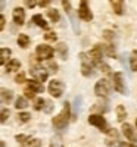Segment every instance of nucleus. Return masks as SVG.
Listing matches in <instances>:
<instances>
[{
	"mask_svg": "<svg viewBox=\"0 0 137 147\" xmlns=\"http://www.w3.org/2000/svg\"><path fill=\"white\" fill-rule=\"evenodd\" d=\"M33 22L37 24V25H39L40 28H43V30H49V25H47L46 19H43L40 15H34V16H33Z\"/></svg>",
	"mask_w": 137,
	"mask_h": 147,
	"instance_id": "obj_22",
	"label": "nucleus"
},
{
	"mask_svg": "<svg viewBox=\"0 0 137 147\" xmlns=\"http://www.w3.org/2000/svg\"><path fill=\"white\" fill-rule=\"evenodd\" d=\"M112 78H114V88L118 93H121V94H125L127 93V88H125V84H124L122 74L121 72H115L114 75H112Z\"/></svg>",
	"mask_w": 137,
	"mask_h": 147,
	"instance_id": "obj_10",
	"label": "nucleus"
},
{
	"mask_svg": "<svg viewBox=\"0 0 137 147\" xmlns=\"http://www.w3.org/2000/svg\"><path fill=\"white\" fill-rule=\"evenodd\" d=\"M78 16L83 19V21H92L93 19V13H92V10L89 7V5H87L85 0H83V2L80 3V7H78Z\"/></svg>",
	"mask_w": 137,
	"mask_h": 147,
	"instance_id": "obj_9",
	"label": "nucleus"
},
{
	"mask_svg": "<svg viewBox=\"0 0 137 147\" xmlns=\"http://www.w3.org/2000/svg\"><path fill=\"white\" fill-rule=\"evenodd\" d=\"M33 105H34V109H35V110H41V109H44L46 100H43L41 97H39V99H35V100L33 102Z\"/></svg>",
	"mask_w": 137,
	"mask_h": 147,
	"instance_id": "obj_29",
	"label": "nucleus"
},
{
	"mask_svg": "<svg viewBox=\"0 0 137 147\" xmlns=\"http://www.w3.org/2000/svg\"><path fill=\"white\" fill-rule=\"evenodd\" d=\"M136 125H137V119H136Z\"/></svg>",
	"mask_w": 137,
	"mask_h": 147,
	"instance_id": "obj_46",
	"label": "nucleus"
},
{
	"mask_svg": "<svg viewBox=\"0 0 137 147\" xmlns=\"http://www.w3.org/2000/svg\"><path fill=\"white\" fill-rule=\"evenodd\" d=\"M55 52L58 53V56H59L62 60L68 59V47H66L65 43H59V44L56 46V49H55Z\"/></svg>",
	"mask_w": 137,
	"mask_h": 147,
	"instance_id": "obj_14",
	"label": "nucleus"
},
{
	"mask_svg": "<svg viewBox=\"0 0 137 147\" xmlns=\"http://www.w3.org/2000/svg\"><path fill=\"white\" fill-rule=\"evenodd\" d=\"M81 105H83L81 97H77L75 102H74V118H75V116L81 112Z\"/></svg>",
	"mask_w": 137,
	"mask_h": 147,
	"instance_id": "obj_26",
	"label": "nucleus"
},
{
	"mask_svg": "<svg viewBox=\"0 0 137 147\" xmlns=\"http://www.w3.org/2000/svg\"><path fill=\"white\" fill-rule=\"evenodd\" d=\"M103 37H105V38L111 43V41H112V38H114V32H112V31H105V32H103Z\"/></svg>",
	"mask_w": 137,
	"mask_h": 147,
	"instance_id": "obj_39",
	"label": "nucleus"
},
{
	"mask_svg": "<svg viewBox=\"0 0 137 147\" xmlns=\"http://www.w3.org/2000/svg\"><path fill=\"white\" fill-rule=\"evenodd\" d=\"M53 110V103L52 102H46V105H44V112L46 113H50Z\"/></svg>",
	"mask_w": 137,
	"mask_h": 147,
	"instance_id": "obj_36",
	"label": "nucleus"
},
{
	"mask_svg": "<svg viewBox=\"0 0 137 147\" xmlns=\"http://www.w3.org/2000/svg\"><path fill=\"white\" fill-rule=\"evenodd\" d=\"M16 43H18V46H19V47L27 49V47L30 46V37H28V35H25V34H19V35H18Z\"/></svg>",
	"mask_w": 137,
	"mask_h": 147,
	"instance_id": "obj_19",
	"label": "nucleus"
},
{
	"mask_svg": "<svg viewBox=\"0 0 137 147\" xmlns=\"http://www.w3.org/2000/svg\"><path fill=\"white\" fill-rule=\"evenodd\" d=\"M12 13H14L12 18H14V22L16 24V25H22V24L25 22V10H24L22 7H15Z\"/></svg>",
	"mask_w": 137,
	"mask_h": 147,
	"instance_id": "obj_12",
	"label": "nucleus"
},
{
	"mask_svg": "<svg viewBox=\"0 0 137 147\" xmlns=\"http://www.w3.org/2000/svg\"><path fill=\"white\" fill-rule=\"evenodd\" d=\"M15 140H16L19 144H25L27 141H30V140H31V137H30V136H16V137H15Z\"/></svg>",
	"mask_w": 137,
	"mask_h": 147,
	"instance_id": "obj_31",
	"label": "nucleus"
},
{
	"mask_svg": "<svg viewBox=\"0 0 137 147\" xmlns=\"http://www.w3.org/2000/svg\"><path fill=\"white\" fill-rule=\"evenodd\" d=\"M122 132H124V136H125V138H128L133 143H137V134L130 124H127V122L122 124Z\"/></svg>",
	"mask_w": 137,
	"mask_h": 147,
	"instance_id": "obj_11",
	"label": "nucleus"
},
{
	"mask_svg": "<svg viewBox=\"0 0 137 147\" xmlns=\"http://www.w3.org/2000/svg\"><path fill=\"white\" fill-rule=\"evenodd\" d=\"M49 93H50L52 97H60L62 94H64L65 91V85L62 81L59 80H52L50 82H49Z\"/></svg>",
	"mask_w": 137,
	"mask_h": 147,
	"instance_id": "obj_6",
	"label": "nucleus"
},
{
	"mask_svg": "<svg viewBox=\"0 0 137 147\" xmlns=\"http://www.w3.org/2000/svg\"><path fill=\"white\" fill-rule=\"evenodd\" d=\"M119 147H137V144H119Z\"/></svg>",
	"mask_w": 137,
	"mask_h": 147,
	"instance_id": "obj_44",
	"label": "nucleus"
},
{
	"mask_svg": "<svg viewBox=\"0 0 137 147\" xmlns=\"http://www.w3.org/2000/svg\"><path fill=\"white\" fill-rule=\"evenodd\" d=\"M9 56H10V49L3 47L2 50H0V63H2V65H7L10 62Z\"/></svg>",
	"mask_w": 137,
	"mask_h": 147,
	"instance_id": "obj_18",
	"label": "nucleus"
},
{
	"mask_svg": "<svg viewBox=\"0 0 137 147\" xmlns=\"http://www.w3.org/2000/svg\"><path fill=\"white\" fill-rule=\"evenodd\" d=\"M5 24H6V22H5V16H3V15H0V30H3V28H5Z\"/></svg>",
	"mask_w": 137,
	"mask_h": 147,
	"instance_id": "obj_43",
	"label": "nucleus"
},
{
	"mask_svg": "<svg viewBox=\"0 0 137 147\" xmlns=\"http://www.w3.org/2000/svg\"><path fill=\"white\" fill-rule=\"evenodd\" d=\"M47 69L52 71V72H56L58 71V65L55 62H47Z\"/></svg>",
	"mask_w": 137,
	"mask_h": 147,
	"instance_id": "obj_38",
	"label": "nucleus"
},
{
	"mask_svg": "<svg viewBox=\"0 0 137 147\" xmlns=\"http://www.w3.org/2000/svg\"><path fill=\"white\" fill-rule=\"evenodd\" d=\"M92 110L93 112H99V113H105V112H108V103L105 102V99H102V100H99L96 105H93L92 106ZM97 113V115H99Z\"/></svg>",
	"mask_w": 137,
	"mask_h": 147,
	"instance_id": "obj_13",
	"label": "nucleus"
},
{
	"mask_svg": "<svg viewBox=\"0 0 137 147\" xmlns=\"http://www.w3.org/2000/svg\"><path fill=\"white\" fill-rule=\"evenodd\" d=\"M80 59H81V74H83V75L84 77L94 75V63H93L90 55L80 53Z\"/></svg>",
	"mask_w": 137,
	"mask_h": 147,
	"instance_id": "obj_3",
	"label": "nucleus"
},
{
	"mask_svg": "<svg viewBox=\"0 0 137 147\" xmlns=\"http://www.w3.org/2000/svg\"><path fill=\"white\" fill-rule=\"evenodd\" d=\"M50 147H62L60 138H59V137H55V138H52V141H50Z\"/></svg>",
	"mask_w": 137,
	"mask_h": 147,
	"instance_id": "obj_34",
	"label": "nucleus"
},
{
	"mask_svg": "<svg viewBox=\"0 0 137 147\" xmlns=\"http://www.w3.org/2000/svg\"><path fill=\"white\" fill-rule=\"evenodd\" d=\"M12 100H14V91L7 90V88H2V102L9 105L12 103Z\"/></svg>",
	"mask_w": 137,
	"mask_h": 147,
	"instance_id": "obj_17",
	"label": "nucleus"
},
{
	"mask_svg": "<svg viewBox=\"0 0 137 147\" xmlns=\"http://www.w3.org/2000/svg\"><path fill=\"white\" fill-rule=\"evenodd\" d=\"M7 118H9V110L5 109V107H2V118H0V121H2V122H6Z\"/></svg>",
	"mask_w": 137,
	"mask_h": 147,
	"instance_id": "obj_35",
	"label": "nucleus"
},
{
	"mask_svg": "<svg viewBox=\"0 0 137 147\" xmlns=\"http://www.w3.org/2000/svg\"><path fill=\"white\" fill-rule=\"evenodd\" d=\"M24 94H25V99H31L33 102L35 100V97H34V94H35V93H33V91H31L30 88H27V90H25V93H24Z\"/></svg>",
	"mask_w": 137,
	"mask_h": 147,
	"instance_id": "obj_37",
	"label": "nucleus"
},
{
	"mask_svg": "<svg viewBox=\"0 0 137 147\" xmlns=\"http://www.w3.org/2000/svg\"><path fill=\"white\" fill-rule=\"evenodd\" d=\"M103 52H105V55L109 56V57H115V47L112 46L111 43L106 44V46H103Z\"/></svg>",
	"mask_w": 137,
	"mask_h": 147,
	"instance_id": "obj_25",
	"label": "nucleus"
},
{
	"mask_svg": "<svg viewBox=\"0 0 137 147\" xmlns=\"http://www.w3.org/2000/svg\"><path fill=\"white\" fill-rule=\"evenodd\" d=\"M15 81H16L18 84H22V82H25V74H24V72H19L18 75L15 77Z\"/></svg>",
	"mask_w": 137,
	"mask_h": 147,
	"instance_id": "obj_33",
	"label": "nucleus"
},
{
	"mask_svg": "<svg viewBox=\"0 0 137 147\" xmlns=\"http://www.w3.org/2000/svg\"><path fill=\"white\" fill-rule=\"evenodd\" d=\"M28 88H30L33 93H43V91H44L43 84L39 82L37 80H30V81H28Z\"/></svg>",
	"mask_w": 137,
	"mask_h": 147,
	"instance_id": "obj_15",
	"label": "nucleus"
},
{
	"mask_svg": "<svg viewBox=\"0 0 137 147\" xmlns=\"http://www.w3.org/2000/svg\"><path fill=\"white\" fill-rule=\"evenodd\" d=\"M22 147H41V141L39 138H31L25 144H22Z\"/></svg>",
	"mask_w": 137,
	"mask_h": 147,
	"instance_id": "obj_28",
	"label": "nucleus"
},
{
	"mask_svg": "<svg viewBox=\"0 0 137 147\" xmlns=\"http://www.w3.org/2000/svg\"><path fill=\"white\" fill-rule=\"evenodd\" d=\"M130 68H131V71L137 72V50H133L131 52V56H130Z\"/></svg>",
	"mask_w": 137,
	"mask_h": 147,
	"instance_id": "obj_23",
	"label": "nucleus"
},
{
	"mask_svg": "<svg viewBox=\"0 0 137 147\" xmlns=\"http://www.w3.org/2000/svg\"><path fill=\"white\" fill-rule=\"evenodd\" d=\"M25 3H27L28 7H34V6H35V2H25Z\"/></svg>",
	"mask_w": 137,
	"mask_h": 147,
	"instance_id": "obj_45",
	"label": "nucleus"
},
{
	"mask_svg": "<svg viewBox=\"0 0 137 147\" xmlns=\"http://www.w3.org/2000/svg\"><path fill=\"white\" fill-rule=\"evenodd\" d=\"M100 69H103L106 74H112V72H111V69H109V66H108V65H105V63H102V65H100Z\"/></svg>",
	"mask_w": 137,
	"mask_h": 147,
	"instance_id": "obj_42",
	"label": "nucleus"
},
{
	"mask_svg": "<svg viewBox=\"0 0 137 147\" xmlns=\"http://www.w3.org/2000/svg\"><path fill=\"white\" fill-rule=\"evenodd\" d=\"M55 50L49 44H39L35 49V55L39 60H50Z\"/></svg>",
	"mask_w": 137,
	"mask_h": 147,
	"instance_id": "obj_5",
	"label": "nucleus"
},
{
	"mask_svg": "<svg viewBox=\"0 0 137 147\" xmlns=\"http://www.w3.org/2000/svg\"><path fill=\"white\" fill-rule=\"evenodd\" d=\"M15 106H16V109H25L28 106V102H27L25 97H18L16 102H15Z\"/></svg>",
	"mask_w": 137,
	"mask_h": 147,
	"instance_id": "obj_27",
	"label": "nucleus"
},
{
	"mask_svg": "<svg viewBox=\"0 0 137 147\" xmlns=\"http://www.w3.org/2000/svg\"><path fill=\"white\" fill-rule=\"evenodd\" d=\"M111 6H112V9H114V12L117 15H122V6H124L122 0H112Z\"/></svg>",
	"mask_w": 137,
	"mask_h": 147,
	"instance_id": "obj_20",
	"label": "nucleus"
},
{
	"mask_svg": "<svg viewBox=\"0 0 137 147\" xmlns=\"http://www.w3.org/2000/svg\"><path fill=\"white\" fill-rule=\"evenodd\" d=\"M47 16H49V19H50L52 22H58L59 18H60L58 9H49V10H47Z\"/></svg>",
	"mask_w": 137,
	"mask_h": 147,
	"instance_id": "obj_24",
	"label": "nucleus"
},
{
	"mask_svg": "<svg viewBox=\"0 0 137 147\" xmlns=\"http://www.w3.org/2000/svg\"><path fill=\"white\" fill-rule=\"evenodd\" d=\"M44 38H46L47 41H55V40H56V34H55L53 31H47L46 35H44Z\"/></svg>",
	"mask_w": 137,
	"mask_h": 147,
	"instance_id": "obj_32",
	"label": "nucleus"
},
{
	"mask_svg": "<svg viewBox=\"0 0 137 147\" xmlns=\"http://www.w3.org/2000/svg\"><path fill=\"white\" fill-rule=\"evenodd\" d=\"M62 6H64V9L68 12V13H71V2H66V0H64V2H62Z\"/></svg>",
	"mask_w": 137,
	"mask_h": 147,
	"instance_id": "obj_40",
	"label": "nucleus"
},
{
	"mask_svg": "<svg viewBox=\"0 0 137 147\" xmlns=\"http://www.w3.org/2000/svg\"><path fill=\"white\" fill-rule=\"evenodd\" d=\"M19 68H21V62L18 59H12L10 62L6 65V72L7 74H12V72H16V71H19Z\"/></svg>",
	"mask_w": 137,
	"mask_h": 147,
	"instance_id": "obj_16",
	"label": "nucleus"
},
{
	"mask_svg": "<svg viewBox=\"0 0 137 147\" xmlns=\"http://www.w3.org/2000/svg\"><path fill=\"white\" fill-rule=\"evenodd\" d=\"M103 55H105V52H103V46L102 44H96L90 50V57H92L94 65H102L103 63L102 62V56Z\"/></svg>",
	"mask_w": 137,
	"mask_h": 147,
	"instance_id": "obj_8",
	"label": "nucleus"
},
{
	"mask_svg": "<svg viewBox=\"0 0 137 147\" xmlns=\"http://www.w3.org/2000/svg\"><path fill=\"white\" fill-rule=\"evenodd\" d=\"M69 116H71V105H69L68 102H65L62 112L52 119L53 127H55L56 129H64V128L68 125V122H69Z\"/></svg>",
	"mask_w": 137,
	"mask_h": 147,
	"instance_id": "obj_1",
	"label": "nucleus"
},
{
	"mask_svg": "<svg viewBox=\"0 0 137 147\" xmlns=\"http://www.w3.org/2000/svg\"><path fill=\"white\" fill-rule=\"evenodd\" d=\"M50 5V2H49V0H41V2H39V6L40 7H46V6H49Z\"/></svg>",
	"mask_w": 137,
	"mask_h": 147,
	"instance_id": "obj_41",
	"label": "nucleus"
},
{
	"mask_svg": "<svg viewBox=\"0 0 137 147\" xmlns=\"http://www.w3.org/2000/svg\"><path fill=\"white\" fill-rule=\"evenodd\" d=\"M30 71H31V74L34 75V78L39 81V82H44L46 80H47V77H49V74H47V71L43 68V65L40 63V62H37L35 59H33L31 62H30Z\"/></svg>",
	"mask_w": 137,
	"mask_h": 147,
	"instance_id": "obj_2",
	"label": "nucleus"
},
{
	"mask_svg": "<svg viewBox=\"0 0 137 147\" xmlns=\"http://www.w3.org/2000/svg\"><path fill=\"white\" fill-rule=\"evenodd\" d=\"M109 90H111V87H109V82H108L106 80H99V81L96 82V85H94V94L99 96L100 99H105V97H108Z\"/></svg>",
	"mask_w": 137,
	"mask_h": 147,
	"instance_id": "obj_7",
	"label": "nucleus"
},
{
	"mask_svg": "<svg viewBox=\"0 0 137 147\" xmlns=\"http://www.w3.org/2000/svg\"><path fill=\"white\" fill-rule=\"evenodd\" d=\"M89 124L93 125V127H96L97 129H100V131L105 132V134L109 131V128H108V122H106V119H105L102 115H97V113L90 115V116H89Z\"/></svg>",
	"mask_w": 137,
	"mask_h": 147,
	"instance_id": "obj_4",
	"label": "nucleus"
},
{
	"mask_svg": "<svg viewBox=\"0 0 137 147\" xmlns=\"http://www.w3.org/2000/svg\"><path fill=\"white\" fill-rule=\"evenodd\" d=\"M16 118H18V121H21V122H28V121L31 119V115H30L28 112H19V113L16 115Z\"/></svg>",
	"mask_w": 137,
	"mask_h": 147,
	"instance_id": "obj_30",
	"label": "nucleus"
},
{
	"mask_svg": "<svg viewBox=\"0 0 137 147\" xmlns=\"http://www.w3.org/2000/svg\"><path fill=\"white\" fill-rule=\"evenodd\" d=\"M125 118H127L125 107H124L122 105L117 106V119H118V122H124V121H125Z\"/></svg>",
	"mask_w": 137,
	"mask_h": 147,
	"instance_id": "obj_21",
	"label": "nucleus"
}]
</instances>
